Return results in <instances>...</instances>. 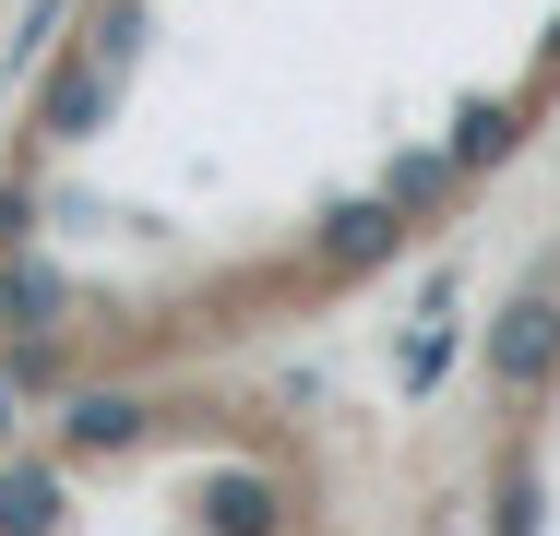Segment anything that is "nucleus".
<instances>
[{
  "instance_id": "1",
  "label": "nucleus",
  "mask_w": 560,
  "mask_h": 536,
  "mask_svg": "<svg viewBox=\"0 0 560 536\" xmlns=\"http://www.w3.org/2000/svg\"><path fill=\"white\" fill-rule=\"evenodd\" d=\"M477 382H489V406H549V382H560V263H537V275L489 311Z\"/></svg>"
},
{
  "instance_id": "2",
  "label": "nucleus",
  "mask_w": 560,
  "mask_h": 536,
  "mask_svg": "<svg viewBox=\"0 0 560 536\" xmlns=\"http://www.w3.org/2000/svg\"><path fill=\"white\" fill-rule=\"evenodd\" d=\"M179 513H191V536H287L299 525V489L275 465H203Z\"/></svg>"
},
{
  "instance_id": "3",
  "label": "nucleus",
  "mask_w": 560,
  "mask_h": 536,
  "mask_svg": "<svg viewBox=\"0 0 560 536\" xmlns=\"http://www.w3.org/2000/svg\"><path fill=\"white\" fill-rule=\"evenodd\" d=\"M143 441H155V394H131V382H72L60 394V465H119Z\"/></svg>"
},
{
  "instance_id": "4",
  "label": "nucleus",
  "mask_w": 560,
  "mask_h": 536,
  "mask_svg": "<svg viewBox=\"0 0 560 536\" xmlns=\"http://www.w3.org/2000/svg\"><path fill=\"white\" fill-rule=\"evenodd\" d=\"M119 84H131V72H108V60L72 36V48L36 72V107H24V131H36V143H84V131H96V119L119 107Z\"/></svg>"
},
{
  "instance_id": "5",
  "label": "nucleus",
  "mask_w": 560,
  "mask_h": 536,
  "mask_svg": "<svg viewBox=\"0 0 560 536\" xmlns=\"http://www.w3.org/2000/svg\"><path fill=\"white\" fill-rule=\"evenodd\" d=\"M406 226H418V214L394 203V191H358V203H335L311 226V263H323V275H370V263L406 250Z\"/></svg>"
},
{
  "instance_id": "6",
  "label": "nucleus",
  "mask_w": 560,
  "mask_h": 536,
  "mask_svg": "<svg viewBox=\"0 0 560 536\" xmlns=\"http://www.w3.org/2000/svg\"><path fill=\"white\" fill-rule=\"evenodd\" d=\"M0 334H72V275L48 250H0Z\"/></svg>"
},
{
  "instance_id": "7",
  "label": "nucleus",
  "mask_w": 560,
  "mask_h": 536,
  "mask_svg": "<svg viewBox=\"0 0 560 536\" xmlns=\"http://www.w3.org/2000/svg\"><path fill=\"white\" fill-rule=\"evenodd\" d=\"M465 179H489V167H513L525 155V96H465L453 107V143H442Z\"/></svg>"
},
{
  "instance_id": "8",
  "label": "nucleus",
  "mask_w": 560,
  "mask_h": 536,
  "mask_svg": "<svg viewBox=\"0 0 560 536\" xmlns=\"http://www.w3.org/2000/svg\"><path fill=\"white\" fill-rule=\"evenodd\" d=\"M549 525V477H537V453L513 441L501 465H489V536H537Z\"/></svg>"
},
{
  "instance_id": "9",
  "label": "nucleus",
  "mask_w": 560,
  "mask_h": 536,
  "mask_svg": "<svg viewBox=\"0 0 560 536\" xmlns=\"http://www.w3.org/2000/svg\"><path fill=\"white\" fill-rule=\"evenodd\" d=\"M0 536H60V465H12L0 477Z\"/></svg>"
},
{
  "instance_id": "10",
  "label": "nucleus",
  "mask_w": 560,
  "mask_h": 536,
  "mask_svg": "<svg viewBox=\"0 0 560 536\" xmlns=\"http://www.w3.org/2000/svg\"><path fill=\"white\" fill-rule=\"evenodd\" d=\"M453 179H465V167H453L442 143H418V155H394V167H382V191H394V203H406V214H430V203H442V191H453Z\"/></svg>"
},
{
  "instance_id": "11",
  "label": "nucleus",
  "mask_w": 560,
  "mask_h": 536,
  "mask_svg": "<svg viewBox=\"0 0 560 536\" xmlns=\"http://www.w3.org/2000/svg\"><path fill=\"white\" fill-rule=\"evenodd\" d=\"M60 346H72V334H12V358H0L12 394H72V358H60Z\"/></svg>"
},
{
  "instance_id": "12",
  "label": "nucleus",
  "mask_w": 560,
  "mask_h": 536,
  "mask_svg": "<svg viewBox=\"0 0 560 536\" xmlns=\"http://www.w3.org/2000/svg\"><path fill=\"white\" fill-rule=\"evenodd\" d=\"M84 48H96L108 72H131V60H143V0H96V12H84Z\"/></svg>"
},
{
  "instance_id": "13",
  "label": "nucleus",
  "mask_w": 560,
  "mask_h": 536,
  "mask_svg": "<svg viewBox=\"0 0 560 536\" xmlns=\"http://www.w3.org/2000/svg\"><path fill=\"white\" fill-rule=\"evenodd\" d=\"M0 250H36V191L0 179Z\"/></svg>"
},
{
  "instance_id": "14",
  "label": "nucleus",
  "mask_w": 560,
  "mask_h": 536,
  "mask_svg": "<svg viewBox=\"0 0 560 536\" xmlns=\"http://www.w3.org/2000/svg\"><path fill=\"white\" fill-rule=\"evenodd\" d=\"M0 429H12V370H0Z\"/></svg>"
}]
</instances>
